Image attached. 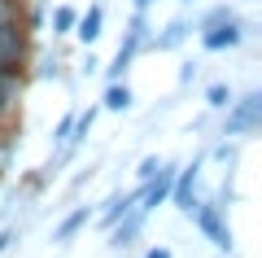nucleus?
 <instances>
[{"label": "nucleus", "mask_w": 262, "mask_h": 258, "mask_svg": "<svg viewBox=\"0 0 262 258\" xmlns=\"http://www.w3.org/2000/svg\"><path fill=\"white\" fill-rule=\"evenodd\" d=\"M75 22H79L75 5H53V9H48V31H53V39H66L75 31Z\"/></svg>", "instance_id": "obj_13"}, {"label": "nucleus", "mask_w": 262, "mask_h": 258, "mask_svg": "<svg viewBox=\"0 0 262 258\" xmlns=\"http://www.w3.org/2000/svg\"><path fill=\"white\" fill-rule=\"evenodd\" d=\"M92 214H96L92 202H88V206H70V210L53 223V245H70V241H79V232L92 228Z\"/></svg>", "instance_id": "obj_7"}, {"label": "nucleus", "mask_w": 262, "mask_h": 258, "mask_svg": "<svg viewBox=\"0 0 262 258\" xmlns=\"http://www.w3.org/2000/svg\"><path fill=\"white\" fill-rule=\"evenodd\" d=\"M162 162H166L162 153H149V157H140V166H136V188H140V184H149V180L162 171Z\"/></svg>", "instance_id": "obj_18"}, {"label": "nucleus", "mask_w": 262, "mask_h": 258, "mask_svg": "<svg viewBox=\"0 0 262 258\" xmlns=\"http://www.w3.org/2000/svg\"><path fill=\"white\" fill-rule=\"evenodd\" d=\"M79 70H83V74H88V79H92V74H96V70H101V62H96V57H92V53H88V57H83V66H79Z\"/></svg>", "instance_id": "obj_23"}, {"label": "nucleus", "mask_w": 262, "mask_h": 258, "mask_svg": "<svg viewBox=\"0 0 262 258\" xmlns=\"http://www.w3.org/2000/svg\"><path fill=\"white\" fill-rule=\"evenodd\" d=\"M140 258H175V249H170V245H149Z\"/></svg>", "instance_id": "obj_22"}, {"label": "nucleus", "mask_w": 262, "mask_h": 258, "mask_svg": "<svg viewBox=\"0 0 262 258\" xmlns=\"http://www.w3.org/2000/svg\"><path fill=\"white\" fill-rule=\"evenodd\" d=\"M35 66H39V70H35L39 79H66V57H61V53H48V57H39Z\"/></svg>", "instance_id": "obj_17"}, {"label": "nucleus", "mask_w": 262, "mask_h": 258, "mask_svg": "<svg viewBox=\"0 0 262 258\" xmlns=\"http://www.w3.org/2000/svg\"><path fill=\"white\" fill-rule=\"evenodd\" d=\"M232 101H236V88H232L227 79H214V83H206V110H210V114H223Z\"/></svg>", "instance_id": "obj_14"}, {"label": "nucleus", "mask_w": 262, "mask_h": 258, "mask_svg": "<svg viewBox=\"0 0 262 258\" xmlns=\"http://www.w3.org/2000/svg\"><path fill=\"white\" fill-rule=\"evenodd\" d=\"M70 35H75V44H83V48H92L96 39L105 35V5L101 0H92L88 9H79V22H75Z\"/></svg>", "instance_id": "obj_10"}, {"label": "nucleus", "mask_w": 262, "mask_h": 258, "mask_svg": "<svg viewBox=\"0 0 262 258\" xmlns=\"http://www.w3.org/2000/svg\"><path fill=\"white\" fill-rule=\"evenodd\" d=\"M258 131H262V88H245V92H236V101L223 110L219 136L245 145V140H253Z\"/></svg>", "instance_id": "obj_2"}, {"label": "nucleus", "mask_w": 262, "mask_h": 258, "mask_svg": "<svg viewBox=\"0 0 262 258\" xmlns=\"http://www.w3.org/2000/svg\"><path fill=\"white\" fill-rule=\"evenodd\" d=\"M131 9H136V13H149V9H153V0H131Z\"/></svg>", "instance_id": "obj_24"}, {"label": "nucleus", "mask_w": 262, "mask_h": 258, "mask_svg": "<svg viewBox=\"0 0 262 258\" xmlns=\"http://www.w3.org/2000/svg\"><path fill=\"white\" fill-rule=\"evenodd\" d=\"M92 180H96V166H83V171H79V175H75V180H70V184H66V193L75 197V193H79V188H83V184H92Z\"/></svg>", "instance_id": "obj_21"}, {"label": "nucleus", "mask_w": 262, "mask_h": 258, "mask_svg": "<svg viewBox=\"0 0 262 258\" xmlns=\"http://www.w3.org/2000/svg\"><path fill=\"white\" fill-rule=\"evenodd\" d=\"M206 157H214V162H223V166H227V175H232V171H236V162H241V145H236V140H219V145L210 149Z\"/></svg>", "instance_id": "obj_16"}, {"label": "nucleus", "mask_w": 262, "mask_h": 258, "mask_svg": "<svg viewBox=\"0 0 262 258\" xmlns=\"http://www.w3.org/2000/svg\"><path fill=\"white\" fill-rule=\"evenodd\" d=\"M249 35H253V22L236 13L232 22H223V27L206 31V35H196V39H201V48H206V53H236Z\"/></svg>", "instance_id": "obj_5"}, {"label": "nucleus", "mask_w": 262, "mask_h": 258, "mask_svg": "<svg viewBox=\"0 0 262 258\" xmlns=\"http://www.w3.org/2000/svg\"><path fill=\"white\" fill-rule=\"evenodd\" d=\"M131 105H136V92H131V83L122 79V83H105L96 110H101V114H127Z\"/></svg>", "instance_id": "obj_11"}, {"label": "nucleus", "mask_w": 262, "mask_h": 258, "mask_svg": "<svg viewBox=\"0 0 262 258\" xmlns=\"http://www.w3.org/2000/svg\"><path fill=\"white\" fill-rule=\"evenodd\" d=\"M188 219H192V228L201 232V236H206L219 254H232V249H236L232 223H227V210H223V202H219V197H201V206H196Z\"/></svg>", "instance_id": "obj_4"}, {"label": "nucleus", "mask_w": 262, "mask_h": 258, "mask_svg": "<svg viewBox=\"0 0 262 258\" xmlns=\"http://www.w3.org/2000/svg\"><path fill=\"white\" fill-rule=\"evenodd\" d=\"M18 241H22V223H13V219H9L5 228H0V254H9Z\"/></svg>", "instance_id": "obj_19"}, {"label": "nucleus", "mask_w": 262, "mask_h": 258, "mask_svg": "<svg viewBox=\"0 0 262 258\" xmlns=\"http://www.w3.org/2000/svg\"><path fill=\"white\" fill-rule=\"evenodd\" d=\"M144 223H149V219H144L140 210H131L122 223H114V228L105 232V249H110V254H127V249L144 236Z\"/></svg>", "instance_id": "obj_9"}, {"label": "nucleus", "mask_w": 262, "mask_h": 258, "mask_svg": "<svg viewBox=\"0 0 262 258\" xmlns=\"http://www.w3.org/2000/svg\"><path fill=\"white\" fill-rule=\"evenodd\" d=\"M201 197H206V153H192L184 166H175V184H170V202L179 214H192L196 206H201Z\"/></svg>", "instance_id": "obj_3"}, {"label": "nucleus", "mask_w": 262, "mask_h": 258, "mask_svg": "<svg viewBox=\"0 0 262 258\" xmlns=\"http://www.w3.org/2000/svg\"><path fill=\"white\" fill-rule=\"evenodd\" d=\"M179 5H184V9H188V5H196V0H179Z\"/></svg>", "instance_id": "obj_25"}, {"label": "nucleus", "mask_w": 262, "mask_h": 258, "mask_svg": "<svg viewBox=\"0 0 262 258\" xmlns=\"http://www.w3.org/2000/svg\"><path fill=\"white\" fill-rule=\"evenodd\" d=\"M196 79H201V62H192V57H188V62L179 66V88H192Z\"/></svg>", "instance_id": "obj_20"}, {"label": "nucleus", "mask_w": 262, "mask_h": 258, "mask_svg": "<svg viewBox=\"0 0 262 258\" xmlns=\"http://www.w3.org/2000/svg\"><path fill=\"white\" fill-rule=\"evenodd\" d=\"M188 39H192V18L179 13V18H170L162 31H153V35H149V53H179Z\"/></svg>", "instance_id": "obj_8"}, {"label": "nucleus", "mask_w": 262, "mask_h": 258, "mask_svg": "<svg viewBox=\"0 0 262 258\" xmlns=\"http://www.w3.org/2000/svg\"><path fill=\"white\" fill-rule=\"evenodd\" d=\"M149 35H153L149 13H136V9H131L127 31H122L118 48H114V62L105 66V83H122V79H127V70H131L136 62H140L144 53H149Z\"/></svg>", "instance_id": "obj_1"}, {"label": "nucleus", "mask_w": 262, "mask_h": 258, "mask_svg": "<svg viewBox=\"0 0 262 258\" xmlns=\"http://www.w3.org/2000/svg\"><path fill=\"white\" fill-rule=\"evenodd\" d=\"M236 13H241V9H236L232 0H219V5H210V9L192 22V31H196V35H206V31H214V27H223V22H232Z\"/></svg>", "instance_id": "obj_12"}, {"label": "nucleus", "mask_w": 262, "mask_h": 258, "mask_svg": "<svg viewBox=\"0 0 262 258\" xmlns=\"http://www.w3.org/2000/svg\"><path fill=\"white\" fill-rule=\"evenodd\" d=\"M131 210H136V188H114V193L105 197L101 206H96L92 223H96V232H110L114 223H122Z\"/></svg>", "instance_id": "obj_6"}, {"label": "nucleus", "mask_w": 262, "mask_h": 258, "mask_svg": "<svg viewBox=\"0 0 262 258\" xmlns=\"http://www.w3.org/2000/svg\"><path fill=\"white\" fill-rule=\"evenodd\" d=\"M96 118H101V110H96V105H88V110H75V149H83V145H88V136H92Z\"/></svg>", "instance_id": "obj_15"}]
</instances>
